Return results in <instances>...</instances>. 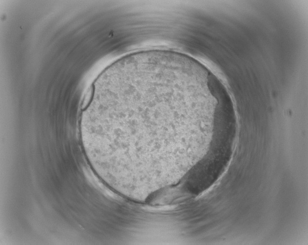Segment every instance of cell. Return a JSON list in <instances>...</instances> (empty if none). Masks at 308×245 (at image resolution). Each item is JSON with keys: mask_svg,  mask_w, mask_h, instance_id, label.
Returning a JSON list of instances; mask_svg holds the SVG:
<instances>
[{"mask_svg": "<svg viewBox=\"0 0 308 245\" xmlns=\"http://www.w3.org/2000/svg\"><path fill=\"white\" fill-rule=\"evenodd\" d=\"M195 105L182 77L166 66L118 62L94 82L80 132L89 159L116 175L167 167L177 159L184 113Z\"/></svg>", "mask_w": 308, "mask_h": 245, "instance_id": "6da1fadb", "label": "cell"}]
</instances>
